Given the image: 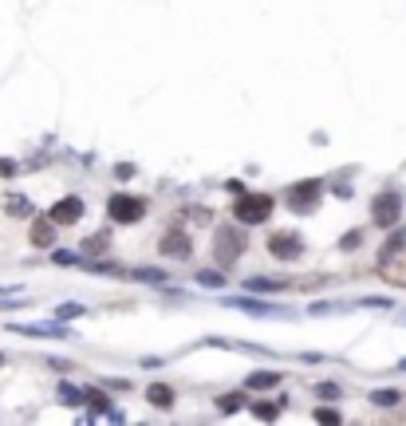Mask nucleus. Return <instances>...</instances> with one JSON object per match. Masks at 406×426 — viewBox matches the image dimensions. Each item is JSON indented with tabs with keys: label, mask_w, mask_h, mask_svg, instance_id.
<instances>
[{
	"label": "nucleus",
	"mask_w": 406,
	"mask_h": 426,
	"mask_svg": "<svg viewBox=\"0 0 406 426\" xmlns=\"http://www.w3.org/2000/svg\"><path fill=\"white\" fill-rule=\"evenodd\" d=\"M225 308H241V312H248V316H277V308L272 304H260V300H225Z\"/></svg>",
	"instance_id": "13"
},
{
	"label": "nucleus",
	"mask_w": 406,
	"mask_h": 426,
	"mask_svg": "<svg viewBox=\"0 0 406 426\" xmlns=\"http://www.w3.org/2000/svg\"><path fill=\"white\" fill-rule=\"evenodd\" d=\"M32 245H40V249L56 245V221H51V218L32 221Z\"/></svg>",
	"instance_id": "10"
},
{
	"label": "nucleus",
	"mask_w": 406,
	"mask_h": 426,
	"mask_svg": "<svg viewBox=\"0 0 406 426\" xmlns=\"http://www.w3.org/2000/svg\"><path fill=\"white\" fill-rule=\"evenodd\" d=\"M280 411H284V403H277V399H268V403H257V406H253V415H257V418H277Z\"/></svg>",
	"instance_id": "19"
},
{
	"label": "nucleus",
	"mask_w": 406,
	"mask_h": 426,
	"mask_svg": "<svg viewBox=\"0 0 406 426\" xmlns=\"http://www.w3.org/2000/svg\"><path fill=\"white\" fill-rule=\"evenodd\" d=\"M83 253H91V257L95 253H107V233H95L91 241H83Z\"/></svg>",
	"instance_id": "20"
},
{
	"label": "nucleus",
	"mask_w": 406,
	"mask_h": 426,
	"mask_svg": "<svg viewBox=\"0 0 406 426\" xmlns=\"http://www.w3.org/2000/svg\"><path fill=\"white\" fill-rule=\"evenodd\" d=\"M245 403H248V399H245V391H233V395H225L217 406H221V415H237V411H241Z\"/></svg>",
	"instance_id": "16"
},
{
	"label": "nucleus",
	"mask_w": 406,
	"mask_h": 426,
	"mask_svg": "<svg viewBox=\"0 0 406 426\" xmlns=\"http://www.w3.org/2000/svg\"><path fill=\"white\" fill-rule=\"evenodd\" d=\"M316 395L319 399H339L343 391H339V383H316Z\"/></svg>",
	"instance_id": "24"
},
{
	"label": "nucleus",
	"mask_w": 406,
	"mask_h": 426,
	"mask_svg": "<svg viewBox=\"0 0 406 426\" xmlns=\"http://www.w3.org/2000/svg\"><path fill=\"white\" fill-rule=\"evenodd\" d=\"M406 249V229H395L391 237H386V245H383V261H391V257H398Z\"/></svg>",
	"instance_id": "14"
},
{
	"label": "nucleus",
	"mask_w": 406,
	"mask_h": 426,
	"mask_svg": "<svg viewBox=\"0 0 406 426\" xmlns=\"http://www.w3.org/2000/svg\"><path fill=\"white\" fill-rule=\"evenodd\" d=\"M319 206V182H296L288 189V209L292 213H312Z\"/></svg>",
	"instance_id": "6"
},
{
	"label": "nucleus",
	"mask_w": 406,
	"mask_h": 426,
	"mask_svg": "<svg viewBox=\"0 0 406 426\" xmlns=\"http://www.w3.org/2000/svg\"><path fill=\"white\" fill-rule=\"evenodd\" d=\"M268 253L277 261H296L300 253H304V241H300V233H292V229H277V233L268 237Z\"/></svg>",
	"instance_id": "5"
},
{
	"label": "nucleus",
	"mask_w": 406,
	"mask_h": 426,
	"mask_svg": "<svg viewBox=\"0 0 406 426\" xmlns=\"http://www.w3.org/2000/svg\"><path fill=\"white\" fill-rule=\"evenodd\" d=\"M245 288H253V292H272V288H284V280H268V277H248Z\"/></svg>",
	"instance_id": "18"
},
{
	"label": "nucleus",
	"mask_w": 406,
	"mask_h": 426,
	"mask_svg": "<svg viewBox=\"0 0 406 426\" xmlns=\"http://www.w3.org/2000/svg\"><path fill=\"white\" fill-rule=\"evenodd\" d=\"M233 213H237V221H245V225H260V221H268V213H272V194H241Z\"/></svg>",
	"instance_id": "2"
},
{
	"label": "nucleus",
	"mask_w": 406,
	"mask_h": 426,
	"mask_svg": "<svg viewBox=\"0 0 406 426\" xmlns=\"http://www.w3.org/2000/svg\"><path fill=\"white\" fill-rule=\"evenodd\" d=\"M245 233H241L237 225H221L213 229V261L217 265H237V257L245 253Z\"/></svg>",
	"instance_id": "1"
},
{
	"label": "nucleus",
	"mask_w": 406,
	"mask_h": 426,
	"mask_svg": "<svg viewBox=\"0 0 406 426\" xmlns=\"http://www.w3.org/2000/svg\"><path fill=\"white\" fill-rule=\"evenodd\" d=\"M398 213H402V198H398L395 189H383L375 201H371V221L383 229H391L398 221Z\"/></svg>",
	"instance_id": "4"
},
{
	"label": "nucleus",
	"mask_w": 406,
	"mask_h": 426,
	"mask_svg": "<svg viewBox=\"0 0 406 426\" xmlns=\"http://www.w3.org/2000/svg\"><path fill=\"white\" fill-rule=\"evenodd\" d=\"M316 422H339V411H331V406H319V411H316Z\"/></svg>",
	"instance_id": "25"
},
{
	"label": "nucleus",
	"mask_w": 406,
	"mask_h": 426,
	"mask_svg": "<svg viewBox=\"0 0 406 426\" xmlns=\"http://www.w3.org/2000/svg\"><path fill=\"white\" fill-rule=\"evenodd\" d=\"M158 249H162V257H178V261H186L189 253H194V249H189V237H186V233H178V229H170Z\"/></svg>",
	"instance_id": "8"
},
{
	"label": "nucleus",
	"mask_w": 406,
	"mask_h": 426,
	"mask_svg": "<svg viewBox=\"0 0 406 426\" xmlns=\"http://www.w3.org/2000/svg\"><path fill=\"white\" fill-rule=\"evenodd\" d=\"M87 308L83 304H63V308H56V320H75V316H83Z\"/></svg>",
	"instance_id": "22"
},
{
	"label": "nucleus",
	"mask_w": 406,
	"mask_h": 426,
	"mask_svg": "<svg viewBox=\"0 0 406 426\" xmlns=\"http://www.w3.org/2000/svg\"><path fill=\"white\" fill-rule=\"evenodd\" d=\"M398 324H406V316H398Z\"/></svg>",
	"instance_id": "27"
},
{
	"label": "nucleus",
	"mask_w": 406,
	"mask_h": 426,
	"mask_svg": "<svg viewBox=\"0 0 406 426\" xmlns=\"http://www.w3.org/2000/svg\"><path fill=\"white\" fill-rule=\"evenodd\" d=\"M0 367H4V356H0Z\"/></svg>",
	"instance_id": "28"
},
{
	"label": "nucleus",
	"mask_w": 406,
	"mask_h": 426,
	"mask_svg": "<svg viewBox=\"0 0 406 426\" xmlns=\"http://www.w3.org/2000/svg\"><path fill=\"white\" fill-rule=\"evenodd\" d=\"M12 332H20V336H56V339H71V332L63 327V320H56V324H12Z\"/></svg>",
	"instance_id": "9"
},
{
	"label": "nucleus",
	"mask_w": 406,
	"mask_h": 426,
	"mask_svg": "<svg viewBox=\"0 0 406 426\" xmlns=\"http://www.w3.org/2000/svg\"><path fill=\"white\" fill-rule=\"evenodd\" d=\"M198 284H205V288H221V284H225V277H221V272H213V268H205V272H198Z\"/></svg>",
	"instance_id": "21"
},
{
	"label": "nucleus",
	"mask_w": 406,
	"mask_h": 426,
	"mask_svg": "<svg viewBox=\"0 0 406 426\" xmlns=\"http://www.w3.org/2000/svg\"><path fill=\"white\" fill-rule=\"evenodd\" d=\"M146 399H150V406L166 411V406H174V387H166V383H150V387H146Z\"/></svg>",
	"instance_id": "12"
},
{
	"label": "nucleus",
	"mask_w": 406,
	"mask_h": 426,
	"mask_svg": "<svg viewBox=\"0 0 406 426\" xmlns=\"http://www.w3.org/2000/svg\"><path fill=\"white\" fill-rule=\"evenodd\" d=\"M134 280H154V284H162V280H166V272H162V268H139V272H134Z\"/></svg>",
	"instance_id": "23"
},
{
	"label": "nucleus",
	"mask_w": 406,
	"mask_h": 426,
	"mask_svg": "<svg viewBox=\"0 0 406 426\" xmlns=\"http://www.w3.org/2000/svg\"><path fill=\"white\" fill-rule=\"evenodd\" d=\"M4 209H8L12 218H28V213H32V201L20 198V194H12V198H4Z\"/></svg>",
	"instance_id": "15"
},
{
	"label": "nucleus",
	"mask_w": 406,
	"mask_h": 426,
	"mask_svg": "<svg viewBox=\"0 0 406 426\" xmlns=\"http://www.w3.org/2000/svg\"><path fill=\"white\" fill-rule=\"evenodd\" d=\"M107 213L110 221H119V225H134V221L146 213V198H134V194H115L107 201Z\"/></svg>",
	"instance_id": "3"
},
{
	"label": "nucleus",
	"mask_w": 406,
	"mask_h": 426,
	"mask_svg": "<svg viewBox=\"0 0 406 426\" xmlns=\"http://www.w3.org/2000/svg\"><path fill=\"white\" fill-rule=\"evenodd\" d=\"M371 403L383 406V411H391V406L402 403V395H398V391H371Z\"/></svg>",
	"instance_id": "17"
},
{
	"label": "nucleus",
	"mask_w": 406,
	"mask_h": 426,
	"mask_svg": "<svg viewBox=\"0 0 406 426\" xmlns=\"http://www.w3.org/2000/svg\"><path fill=\"white\" fill-rule=\"evenodd\" d=\"M56 225H75V221L83 218V201L80 198H60L56 206H51V213H48Z\"/></svg>",
	"instance_id": "7"
},
{
	"label": "nucleus",
	"mask_w": 406,
	"mask_h": 426,
	"mask_svg": "<svg viewBox=\"0 0 406 426\" xmlns=\"http://www.w3.org/2000/svg\"><path fill=\"white\" fill-rule=\"evenodd\" d=\"M359 245V233H347L343 241H339V249H355Z\"/></svg>",
	"instance_id": "26"
},
{
	"label": "nucleus",
	"mask_w": 406,
	"mask_h": 426,
	"mask_svg": "<svg viewBox=\"0 0 406 426\" xmlns=\"http://www.w3.org/2000/svg\"><path fill=\"white\" fill-rule=\"evenodd\" d=\"M280 383V371H253L245 379V391H272Z\"/></svg>",
	"instance_id": "11"
}]
</instances>
